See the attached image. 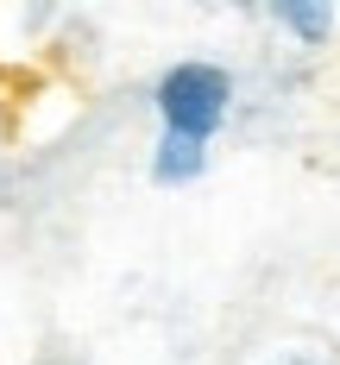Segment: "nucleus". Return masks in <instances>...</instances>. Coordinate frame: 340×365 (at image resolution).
Segmentation results:
<instances>
[{"mask_svg":"<svg viewBox=\"0 0 340 365\" xmlns=\"http://www.w3.org/2000/svg\"><path fill=\"white\" fill-rule=\"evenodd\" d=\"M158 120H164V133H183V139H215L227 126V113H233V76L221 63H202V57H189V63H170V70L158 76Z\"/></svg>","mask_w":340,"mask_h":365,"instance_id":"1","label":"nucleus"},{"mask_svg":"<svg viewBox=\"0 0 340 365\" xmlns=\"http://www.w3.org/2000/svg\"><path fill=\"white\" fill-rule=\"evenodd\" d=\"M208 170V145L202 139H183V133H164L158 151H151V182H164V189H183Z\"/></svg>","mask_w":340,"mask_h":365,"instance_id":"2","label":"nucleus"},{"mask_svg":"<svg viewBox=\"0 0 340 365\" xmlns=\"http://www.w3.org/2000/svg\"><path fill=\"white\" fill-rule=\"evenodd\" d=\"M271 19L302 44H328V32H334V13L321 0H271Z\"/></svg>","mask_w":340,"mask_h":365,"instance_id":"3","label":"nucleus"},{"mask_svg":"<svg viewBox=\"0 0 340 365\" xmlns=\"http://www.w3.org/2000/svg\"><path fill=\"white\" fill-rule=\"evenodd\" d=\"M277 365H321V359H302V353H297V359H277Z\"/></svg>","mask_w":340,"mask_h":365,"instance_id":"4","label":"nucleus"}]
</instances>
